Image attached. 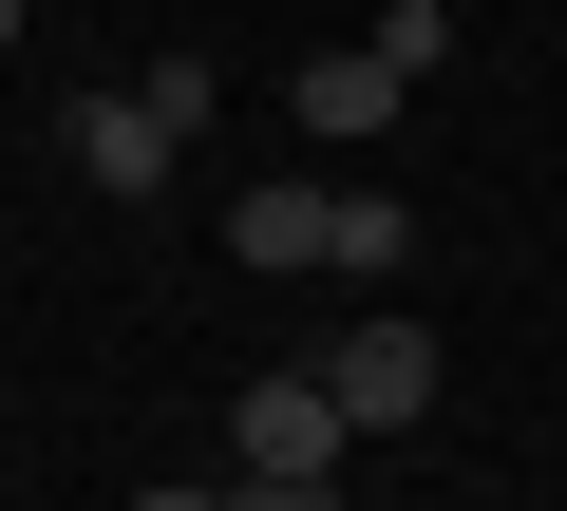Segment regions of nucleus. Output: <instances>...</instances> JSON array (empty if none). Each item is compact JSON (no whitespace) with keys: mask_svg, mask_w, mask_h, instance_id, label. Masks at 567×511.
Returning a JSON list of instances; mask_svg holds the SVG:
<instances>
[{"mask_svg":"<svg viewBox=\"0 0 567 511\" xmlns=\"http://www.w3.org/2000/svg\"><path fill=\"white\" fill-rule=\"evenodd\" d=\"M341 473H360V417H341L322 360H265L227 398V492H341Z\"/></svg>","mask_w":567,"mask_h":511,"instance_id":"obj_1","label":"nucleus"},{"mask_svg":"<svg viewBox=\"0 0 567 511\" xmlns=\"http://www.w3.org/2000/svg\"><path fill=\"white\" fill-rule=\"evenodd\" d=\"M322 379H341V417H360V454H379V436L435 417V323H416V304H341V323H322Z\"/></svg>","mask_w":567,"mask_h":511,"instance_id":"obj_2","label":"nucleus"},{"mask_svg":"<svg viewBox=\"0 0 567 511\" xmlns=\"http://www.w3.org/2000/svg\"><path fill=\"white\" fill-rule=\"evenodd\" d=\"M322 246H341V171H246L227 190V266L246 285H322Z\"/></svg>","mask_w":567,"mask_h":511,"instance_id":"obj_3","label":"nucleus"},{"mask_svg":"<svg viewBox=\"0 0 567 511\" xmlns=\"http://www.w3.org/2000/svg\"><path fill=\"white\" fill-rule=\"evenodd\" d=\"M284 114H303V152H379V133L416 114V76H398L379 39H341V58H303V76H284Z\"/></svg>","mask_w":567,"mask_h":511,"instance_id":"obj_4","label":"nucleus"},{"mask_svg":"<svg viewBox=\"0 0 567 511\" xmlns=\"http://www.w3.org/2000/svg\"><path fill=\"white\" fill-rule=\"evenodd\" d=\"M58 152H76V171H95V190H114V208H152V190H171V171H189V133H171V114H152V95H76V114H58Z\"/></svg>","mask_w":567,"mask_h":511,"instance_id":"obj_5","label":"nucleus"},{"mask_svg":"<svg viewBox=\"0 0 567 511\" xmlns=\"http://www.w3.org/2000/svg\"><path fill=\"white\" fill-rule=\"evenodd\" d=\"M341 285H416V208L379 190V171H341V246H322Z\"/></svg>","mask_w":567,"mask_h":511,"instance_id":"obj_6","label":"nucleus"},{"mask_svg":"<svg viewBox=\"0 0 567 511\" xmlns=\"http://www.w3.org/2000/svg\"><path fill=\"white\" fill-rule=\"evenodd\" d=\"M133 95H152V114H171V133H189V152H208V133H227V58H208V39H171V58H152V76H133Z\"/></svg>","mask_w":567,"mask_h":511,"instance_id":"obj_7","label":"nucleus"},{"mask_svg":"<svg viewBox=\"0 0 567 511\" xmlns=\"http://www.w3.org/2000/svg\"><path fill=\"white\" fill-rule=\"evenodd\" d=\"M360 39H379L398 76H435V58H454V0H379V20H360Z\"/></svg>","mask_w":567,"mask_h":511,"instance_id":"obj_8","label":"nucleus"},{"mask_svg":"<svg viewBox=\"0 0 567 511\" xmlns=\"http://www.w3.org/2000/svg\"><path fill=\"white\" fill-rule=\"evenodd\" d=\"M0 58H20V0H0Z\"/></svg>","mask_w":567,"mask_h":511,"instance_id":"obj_9","label":"nucleus"}]
</instances>
